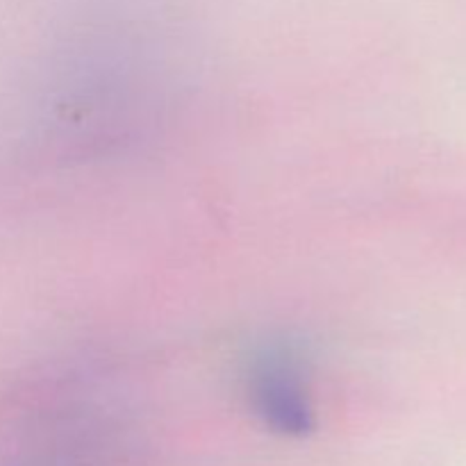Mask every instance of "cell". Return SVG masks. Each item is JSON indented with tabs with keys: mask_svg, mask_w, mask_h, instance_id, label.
Wrapping results in <instances>:
<instances>
[{
	"mask_svg": "<svg viewBox=\"0 0 466 466\" xmlns=\"http://www.w3.org/2000/svg\"><path fill=\"white\" fill-rule=\"evenodd\" d=\"M250 369L248 387L258 417L280 435H309L314 428V410L303 358L296 349L282 344L267 346L259 350Z\"/></svg>",
	"mask_w": 466,
	"mask_h": 466,
	"instance_id": "6da1fadb",
	"label": "cell"
}]
</instances>
